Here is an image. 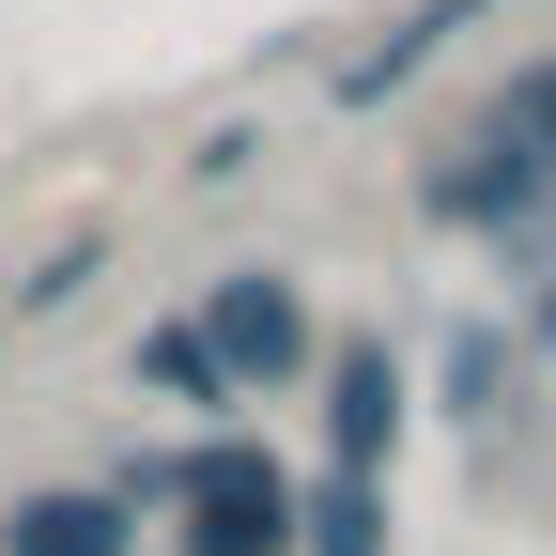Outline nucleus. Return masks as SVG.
Returning a JSON list of instances; mask_svg holds the SVG:
<instances>
[{
    "label": "nucleus",
    "instance_id": "20e7f679",
    "mask_svg": "<svg viewBox=\"0 0 556 556\" xmlns=\"http://www.w3.org/2000/svg\"><path fill=\"white\" fill-rule=\"evenodd\" d=\"M0 556H139V526L109 495H31V510H0Z\"/></svg>",
    "mask_w": 556,
    "mask_h": 556
},
{
    "label": "nucleus",
    "instance_id": "f03ea898",
    "mask_svg": "<svg viewBox=\"0 0 556 556\" xmlns=\"http://www.w3.org/2000/svg\"><path fill=\"white\" fill-rule=\"evenodd\" d=\"M170 495H186V556H294V479L263 448H201Z\"/></svg>",
    "mask_w": 556,
    "mask_h": 556
},
{
    "label": "nucleus",
    "instance_id": "39448f33",
    "mask_svg": "<svg viewBox=\"0 0 556 556\" xmlns=\"http://www.w3.org/2000/svg\"><path fill=\"white\" fill-rule=\"evenodd\" d=\"M294 541L309 556H387V495L371 479H325V495H294Z\"/></svg>",
    "mask_w": 556,
    "mask_h": 556
},
{
    "label": "nucleus",
    "instance_id": "423d86ee",
    "mask_svg": "<svg viewBox=\"0 0 556 556\" xmlns=\"http://www.w3.org/2000/svg\"><path fill=\"white\" fill-rule=\"evenodd\" d=\"M139 371H155L170 402H201V417H217V402H232V387H217V356H201V340H186V325H155V340H139Z\"/></svg>",
    "mask_w": 556,
    "mask_h": 556
},
{
    "label": "nucleus",
    "instance_id": "f257e3e1",
    "mask_svg": "<svg viewBox=\"0 0 556 556\" xmlns=\"http://www.w3.org/2000/svg\"><path fill=\"white\" fill-rule=\"evenodd\" d=\"M186 340L217 356V387H232V402H248V387L278 402V387L309 371V309H294V278H278V263H232L217 294H201V325H186Z\"/></svg>",
    "mask_w": 556,
    "mask_h": 556
},
{
    "label": "nucleus",
    "instance_id": "7ed1b4c3",
    "mask_svg": "<svg viewBox=\"0 0 556 556\" xmlns=\"http://www.w3.org/2000/svg\"><path fill=\"white\" fill-rule=\"evenodd\" d=\"M325 433H340L325 479H371V464H387V433H402V371H387V340H340V356H325Z\"/></svg>",
    "mask_w": 556,
    "mask_h": 556
}]
</instances>
